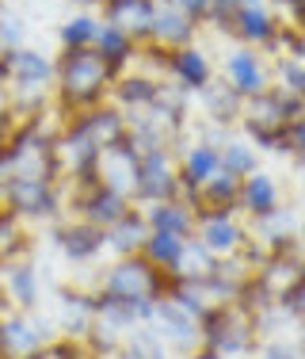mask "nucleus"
Returning a JSON list of instances; mask_svg holds the SVG:
<instances>
[{"instance_id": "1", "label": "nucleus", "mask_w": 305, "mask_h": 359, "mask_svg": "<svg viewBox=\"0 0 305 359\" xmlns=\"http://www.w3.org/2000/svg\"><path fill=\"white\" fill-rule=\"evenodd\" d=\"M54 65H57V73H54V104H62L69 115L111 104L115 73L107 69V62L99 57L96 46L62 50Z\"/></svg>"}, {"instance_id": "2", "label": "nucleus", "mask_w": 305, "mask_h": 359, "mask_svg": "<svg viewBox=\"0 0 305 359\" xmlns=\"http://www.w3.org/2000/svg\"><path fill=\"white\" fill-rule=\"evenodd\" d=\"M199 329H202V344L218 348L225 359H244V355L256 352L260 325H256V318H252L241 302H236V298H233V302L210 306V310L202 313Z\"/></svg>"}, {"instance_id": "3", "label": "nucleus", "mask_w": 305, "mask_h": 359, "mask_svg": "<svg viewBox=\"0 0 305 359\" xmlns=\"http://www.w3.org/2000/svg\"><path fill=\"white\" fill-rule=\"evenodd\" d=\"M104 294H115L122 302H157L172 290V279L160 268H152L146 256H118L111 268L104 271V283H99Z\"/></svg>"}, {"instance_id": "4", "label": "nucleus", "mask_w": 305, "mask_h": 359, "mask_svg": "<svg viewBox=\"0 0 305 359\" xmlns=\"http://www.w3.org/2000/svg\"><path fill=\"white\" fill-rule=\"evenodd\" d=\"M0 203L20 222H54L62 215V187L50 176L15 172L0 184Z\"/></svg>"}, {"instance_id": "5", "label": "nucleus", "mask_w": 305, "mask_h": 359, "mask_svg": "<svg viewBox=\"0 0 305 359\" xmlns=\"http://www.w3.org/2000/svg\"><path fill=\"white\" fill-rule=\"evenodd\" d=\"M180 157L172 153V145L160 149H141L138 165V184H134V207H152V203H172L180 199Z\"/></svg>"}, {"instance_id": "6", "label": "nucleus", "mask_w": 305, "mask_h": 359, "mask_svg": "<svg viewBox=\"0 0 305 359\" xmlns=\"http://www.w3.org/2000/svg\"><path fill=\"white\" fill-rule=\"evenodd\" d=\"M54 344V325L38 313L8 310L0 313V355L4 359H27Z\"/></svg>"}, {"instance_id": "7", "label": "nucleus", "mask_w": 305, "mask_h": 359, "mask_svg": "<svg viewBox=\"0 0 305 359\" xmlns=\"http://www.w3.org/2000/svg\"><path fill=\"white\" fill-rule=\"evenodd\" d=\"M194 241L214 256V260H229V256H236L252 237H248V229L241 226V215H236V210H199Z\"/></svg>"}, {"instance_id": "8", "label": "nucleus", "mask_w": 305, "mask_h": 359, "mask_svg": "<svg viewBox=\"0 0 305 359\" xmlns=\"http://www.w3.org/2000/svg\"><path fill=\"white\" fill-rule=\"evenodd\" d=\"M152 332H157L160 340H164L168 352H180V355H194L202 348V329H199V318H191L187 310H183L180 302H172V298H160L157 310H152Z\"/></svg>"}, {"instance_id": "9", "label": "nucleus", "mask_w": 305, "mask_h": 359, "mask_svg": "<svg viewBox=\"0 0 305 359\" xmlns=\"http://www.w3.org/2000/svg\"><path fill=\"white\" fill-rule=\"evenodd\" d=\"M157 12H160V0H107V4H99V20L107 27H118L126 39H134L138 50L152 42Z\"/></svg>"}, {"instance_id": "10", "label": "nucleus", "mask_w": 305, "mask_h": 359, "mask_svg": "<svg viewBox=\"0 0 305 359\" xmlns=\"http://www.w3.org/2000/svg\"><path fill=\"white\" fill-rule=\"evenodd\" d=\"M130 207L134 203L107 184H84V187H76V195H73L76 218L92 222V226H99V229H111L115 222H122L130 215Z\"/></svg>"}, {"instance_id": "11", "label": "nucleus", "mask_w": 305, "mask_h": 359, "mask_svg": "<svg viewBox=\"0 0 305 359\" xmlns=\"http://www.w3.org/2000/svg\"><path fill=\"white\" fill-rule=\"evenodd\" d=\"M176 157H180V187H183L180 199L194 207V203H199V187L222 172V145L202 138V142L187 145V149H180ZM194 210H199V207H194Z\"/></svg>"}, {"instance_id": "12", "label": "nucleus", "mask_w": 305, "mask_h": 359, "mask_svg": "<svg viewBox=\"0 0 305 359\" xmlns=\"http://www.w3.org/2000/svg\"><path fill=\"white\" fill-rule=\"evenodd\" d=\"M225 84L236 92L241 100H252L260 92L271 88V69L264 62V54L252 46H233L225 54Z\"/></svg>"}, {"instance_id": "13", "label": "nucleus", "mask_w": 305, "mask_h": 359, "mask_svg": "<svg viewBox=\"0 0 305 359\" xmlns=\"http://www.w3.org/2000/svg\"><path fill=\"white\" fill-rule=\"evenodd\" d=\"M138 165H141V149L130 142V134H126L122 142H115L111 149H104V157H99V184L115 187L118 195H126V199L134 203Z\"/></svg>"}, {"instance_id": "14", "label": "nucleus", "mask_w": 305, "mask_h": 359, "mask_svg": "<svg viewBox=\"0 0 305 359\" xmlns=\"http://www.w3.org/2000/svg\"><path fill=\"white\" fill-rule=\"evenodd\" d=\"M54 245L62 249L65 260L88 264V260H96V256L107 252V229L73 218V222H62V226L54 229Z\"/></svg>"}, {"instance_id": "15", "label": "nucleus", "mask_w": 305, "mask_h": 359, "mask_svg": "<svg viewBox=\"0 0 305 359\" xmlns=\"http://www.w3.org/2000/svg\"><path fill=\"white\" fill-rule=\"evenodd\" d=\"M278 27H283V20H278V15L271 12L267 4H241V12L233 15V27H229V35L236 39V46L267 50L271 42H275Z\"/></svg>"}, {"instance_id": "16", "label": "nucleus", "mask_w": 305, "mask_h": 359, "mask_svg": "<svg viewBox=\"0 0 305 359\" xmlns=\"http://www.w3.org/2000/svg\"><path fill=\"white\" fill-rule=\"evenodd\" d=\"M283 207V187L271 172H252L248 180H241V203H236V215L260 222V218H271L275 210Z\"/></svg>"}, {"instance_id": "17", "label": "nucleus", "mask_w": 305, "mask_h": 359, "mask_svg": "<svg viewBox=\"0 0 305 359\" xmlns=\"http://www.w3.org/2000/svg\"><path fill=\"white\" fill-rule=\"evenodd\" d=\"M168 76H172V84L183 92H202V88L214 84V62H210L199 46L172 50V54H168Z\"/></svg>"}, {"instance_id": "18", "label": "nucleus", "mask_w": 305, "mask_h": 359, "mask_svg": "<svg viewBox=\"0 0 305 359\" xmlns=\"http://www.w3.org/2000/svg\"><path fill=\"white\" fill-rule=\"evenodd\" d=\"M160 96H164V84L149 73H122L111 88V104L118 111H130V115L134 111H146V107H157Z\"/></svg>"}, {"instance_id": "19", "label": "nucleus", "mask_w": 305, "mask_h": 359, "mask_svg": "<svg viewBox=\"0 0 305 359\" xmlns=\"http://www.w3.org/2000/svg\"><path fill=\"white\" fill-rule=\"evenodd\" d=\"M146 210V222L152 233H172V237H194V226H199V210L183 199H172V203H152V207H141Z\"/></svg>"}, {"instance_id": "20", "label": "nucleus", "mask_w": 305, "mask_h": 359, "mask_svg": "<svg viewBox=\"0 0 305 359\" xmlns=\"http://www.w3.org/2000/svg\"><path fill=\"white\" fill-rule=\"evenodd\" d=\"M194 39H199V23L187 20V15L180 12V8L172 4H160L157 12V27H152V42H157L160 50H183V46H194Z\"/></svg>"}, {"instance_id": "21", "label": "nucleus", "mask_w": 305, "mask_h": 359, "mask_svg": "<svg viewBox=\"0 0 305 359\" xmlns=\"http://www.w3.org/2000/svg\"><path fill=\"white\" fill-rule=\"evenodd\" d=\"M4 294H8V302L15 306L20 313H35L38 310V271H35V264H27V260H15V264H8L4 268Z\"/></svg>"}, {"instance_id": "22", "label": "nucleus", "mask_w": 305, "mask_h": 359, "mask_svg": "<svg viewBox=\"0 0 305 359\" xmlns=\"http://www.w3.org/2000/svg\"><path fill=\"white\" fill-rule=\"evenodd\" d=\"M146 237H149L146 210L130 207V215L107 229V252H115V260H118V256H138L141 245H146Z\"/></svg>"}, {"instance_id": "23", "label": "nucleus", "mask_w": 305, "mask_h": 359, "mask_svg": "<svg viewBox=\"0 0 305 359\" xmlns=\"http://www.w3.org/2000/svg\"><path fill=\"white\" fill-rule=\"evenodd\" d=\"M187 241L191 237H172V233H152L149 229V237H146V245H141V256L152 264V268H160L168 279L180 271V264H183V252H187Z\"/></svg>"}, {"instance_id": "24", "label": "nucleus", "mask_w": 305, "mask_h": 359, "mask_svg": "<svg viewBox=\"0 0 305 359\" xmlns=\"http://www.w3.org/2000/svg\"><path fill=\"white\" fill-rule=\"evenodd\" d=\"M96 50L107 62V69L115 73V81L122 73H130V65L138 62V42L126 39L118 27H107V23H104V31H99V39H96Z\"/></svg>"}, {"instance_id": "25", "label": "nucleus", "mask_w": 305, "mask_h": 359, "mask_svg": "<svg viewBox=\"0 0 305 359\" xmlns=\"http://www.w3.org/2000/svg\"><path fill=\"white\" fill-rule=\"evenodd\" d=\"M202 96V107H206V115H210V123H218V126H236L244 118V100L236 96L229 84H210V88H202L199 92Z\"/></svg>"}, {"instance_id": "26", "label": "nucleus", "mask_w": 305, "mask_h": 359, "mask_svg": "<svg viewBox=\"0 0 305 359\" xmlns=\"http://www.w3.org/2000/svg\"><path fill=\"white\" fill-rule=\"evenodd\" d=\"M236 203H241V180L229 172H218L214 180H206L199 187V203L194 207L199 210H236Z\"/></svg>"}, {"instance_id": "27", "label": "nucleus", "mask_w": 305, "mask_h": 359, "mask_svg": "<svg viewBox=\"0 0 305 359\" xmlns=\"http://www.w3.org/2000/svg\"><path fill=\"white\" fill-rule=\"evenodd\" d=\"M99 31H104V20L96 12H76L73 20L57 27V42H62V50H88L96 46Z\"/></svg>"}, {"instance_id": "28", "label": "nucleus", "mask_w": 305, "mask_h": 359, "mask_svg": "<svg viewBox=\"0 0 305 359\" xmlns=\"http://www.w3.org/2000/svg\"><path fill=\"white\" fill-rule=\"evenodd\" d=\"M222 172L236 176V180H248L252 172H260V153L248 138H225L222 142Z\"/></svg>"}, {"instance_id": "29", "label": "nucleus", "mask_w": 305, "mask_h": 359, "mask_svg": "<svg viewBox=\"0 0 305 359\" xmlns=\"http://www.w3.org/2000/svg\"><path fill=\"white\" fill-rule=\"evenodd\" d=\"M122 355L126 359H168V348H164V340L152 332V325H138V329L126 332Z\"/></svg>"}, {"instance_id": "30", "label": "nucleus", "mask_w": 305, "mask_h": 359, "mask_svg": "<svg viewBox=\"0 0 305 359\" xmlns=\"http://www.w3.org/2000/svg\"><path fill=\"white\" fill-rule=\"evenodd\" d=\"M23 249H27V241H23V222L0 203V268L15 264L23 256Z\"/></svg>"}, {"instance_id": "31", "label": "nucleus", "mask_w": 305, "mask_h": 359, "mask_svg": "<svg viewBox=\"0 0 305 359\" xmlns=\"http://www.w3.org/2000/svg\"><path fill=\"white\" fill-rule=\"evenodd\" d=\"M278 310H283L286 318H294L305 329V264L298 268V276L278 290Z\"/></svg>"}, {"instance_id": "32", "label": "nucleus", "mask_w": 305, "mask_h": 359, "mask_svg": "<svg viewBox=\"0 0 305 359\" xmlns=\"http://www.w3.org/2000/svg\"><path fill=\"white\" fill-rule=\"evenodd\" d=\"M20 46H27L23 15L15 8H0V50H20Z\"/></svg>"}, {"instance_id": "33", "label": "nucleus", "mask_w": 305, "mask_h": 359, "mask_svg": "<svg viewBox=\"0 0 305 359\" xmlns=\"http://www.w3.org/2000/svg\"><path fill=\"white\" fill-rule=\"evenodd\" d=\"M275 69H278V84H283V92L305 100V62H302V57H278Z\"/></svg>"}, {"instance_id": "34", "label": "nucleus", "mask_w": 305, "mask_h": 359, "mask_svg": "<svg viewBox=\"0 0 305 359\" xmlns=\"http://www.w3.org/2000/svg\"><path fill=\"white\" fill-rule=\"evenodd\" d=\"M241 12V0H214V8H210L206 23L210 27H218L222 35H229V27H233V15Z\"/></svg>"}, {"instance_id": "35", "label": "nucleus", "mask_w": 305, "mask_h": 359, "mask_svg": "<svg viewBox=\"0 0 305 359\" xmlns=\"http://www.w3.org/2000/svg\"><path fill=\"white\" fill-rule=\"evenodd\" d=\"M164 4H172V8H180L187 20L194 23H206V15H210V8H214V0H164Z\"/></svg>"}, {"instance_id": "36", "label": "nucleus", "mask_w": 305, "mask_h": 359, "mask_svg": "<svg viewBox=\"0 0 305 359\" xmlns=\"http://www.w3.org/2000/svg\"><path fill=\"white\" fill-rule=\"evenodd\" d=\"M260 359H298V344H286V340H267L260 348Z\"/></svg>"}, {"instance_id": "37", "label": "nucleus", "mask_w": 305, "mask_h": 359, "mask_svg": "<svg viewBox=\"0 0 305 359\" xmlns=\"http://www.w3.org/2000/svg\"><path fill=\"white\" fill-rule=\"evenodd\" d=\"M286 145H290V153L298 161H305V115L290 126V130H286Z\"/></svg>"}, {"instance_id": "38", "label": "nucleus", "mask_w": 305, "mask_h": 359, "mask_svg": "<svg viewBox=\"0 0 305 359\" xmlns=\"http://www.w3.org/2000/svg\"><path fill=\"white\" fill-rule=\"evenodd\" d=\"M191 359H225V355H222V352H218V348H210V344H202V348H199V352H194Z\"/></svg>"}, {"instance_id": "39", "label": "nucleus", "mask_w": 305, "mask_h": 359, "mask_svg": "<svg viewBox=\"0 0 305 359\" xmlns=\"http://www.w3.org/2000/svg\"><path fill=\"white\" fill-rule=\"evenodd\" d=\"M298 359H305V332H302V340H298Z\"/></svg>"}, {"instance_id": "40", "label": "nucleus", "mask_w": 305, "mask_h": 359, "mask_svg": "<svg viewBox=\"0 0 305 359\" xmlns=\"http://www.w3.org/2000/svg\"><path fill=\"white\" fill-rule=\"evenodd\" d=\"M15 4H23V0H0V8H15Z\"/></svg>"}, {"instance_id": "41", "label": "nucleus", "mask_w": 305, "mask_h": 359, "mask_svg": "<svg viewBox=\"0 0 305 359\" xmlns=\"http://www.w3.org/2000/svg\"><path fill=\"white\" fill-rule=\"evenodd\" d=\"M241 4H267V0H241Z\"/></svg>"}, {"instance_id": "42", "label": "nucleus", "mask_w": 305, "mask_h": 359, "mask_svg": "<svg viewBox=\"0 0 305 359\" xmlns=\"http://www.w3.org/2000/svg\"><path fill=\"white\" fill-rule=\"evenodd\" d=\"M76 4H96V0H76Z\"/></svg>"}, {"instance_id": "43", "label": "nucleus", "mask_w": 305, "mask_h": 359, "mask_svg": "<svg viewBox=\"0 0 305 359\" xmlns=\"http://www.w3.org/2000/svg\"><path fill=\"white\" fill-rule=\"evenodd\" d=\"M275 4H286V0H275Z\"/></svg>"}, {"instance_id": "44", "label": "nucleus", "mask_w": 305, "mask_h": 359, "mask_svg": "<svg viewBox=\"0 0 305 359\" xmlns=\"http://www.w3.org/2000/svg\"><path fill=\"white\" fill-rule=\"evenodd\" d=\"M96 4H107V0H96Z\"/></svg>"}, {"instance_id": "45", "label": "nucleus", "mask_w": 305, "mask_h": 359, "mask_svg": "<svg viewBox=\"0 0 305 359\" xmlns=\"http://www.w3.org/2000/svg\"><path fill=\"white\" fill-rule=\"evenodd\" d=\"M302 168H305V161H302Z\"/></svg>"}, {"instance_id": "46", "label": "nucleus", "mask_w": 305, "mask_h": 359, "mask_svg": "<svg viewBox=\"0 0 305 359\" xmlns=\"http://www.w3.org/2000/svg\"><path fill=\"white\" fill-rule=\"evenodd\" d=\"M160 4H164V0H160Z\"/></svg>"}, {"instance_id": "47", "label": "nucleus", "mask_w": 305, "mask_h": 359, "mask_svg": "<svg viewBox=\"0 0 305 359\" xmlns=\"http://www.w3.org/2000/svg\"><path fill=\"white\" fill-rule=\"evenodd\" d=\"M0 54H4V50H0Z\"/></svg>"}]
</instances>
